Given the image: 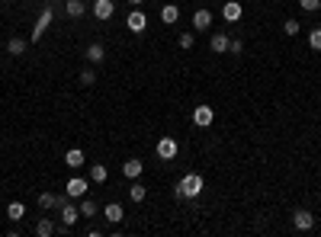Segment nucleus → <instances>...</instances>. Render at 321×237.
Listing matches in <instances>:
<instances>
[{"instance_id":"f257e3e1","label":"nucleus","mask_w":321,"mask_h":237,"mask_svg":"<svg viewBox=\"0 0 321 237\" xmlns=\"http://www.w3.org/2000/svg\"><path fill=\"white\" fill-rule=\"evenodd\" d=\"M199 193H203V176L199 173H186L180 183H177V196L180 199H196Z\"/></svg>"},{"instance_id":"0eeeda50","label":"nucleus","mask_w":321,"mask_h":237,"mask_svg":"<svg viewBox=\"0 0 321 237\" xmlns=\"http://www.w3.org/2000/svg\"><path fill=\"white\" fill-rule=\"evenodd\" d=\"M65 193H68L71 199H84V193H87V180H80V176L68 180V189H65Z\"/></svg>"},{"instance_id":"473e14b6","label":"nucleus","mask_w":321,"mask_h":237,"mask_svg":"<svg viewBox=\"0 0 321 237\" xmlns=\"http://www.w3.org/2000/svg\"><path fill=\"white\" fill-rule=\"evenodd\" d=\"M0 49H4V42H0Z\"/></svg>"},{"instance_id":"c756f323","label":"nucleus","mask_w":321,"mask_h":237,"mask_svg":"<svg viewBox=\"0 0 321 237\" xmlns=\"http://www.w3.org/2000/svg\"><path fill=\"white\" fill-rule=\"evenodd\" d=\"M193 42H196V39H193V35H186V32L177 39V45H180V49H193Z\"/></svg>"},{"instance_id":"c85d7f7f","label":"nucleus","mask_w":321,"mask_h":237,"mask_svg":"<svg viewBox=\"0 0 321 237\" xmlns=\"http://www.w3.org/2000/svg\"><path fill=\"white\" fill-rule=\"evenodd\" d=\"M283 32H286V35H295V32H299V19H286V22H283Z\"/></svg>"},{"instance_id":"6e6552de","label":"nucleus","mask_w":321,"mask_h":237,"mask_svg":"<svg viewBox=\"0 0 321 237\" xmlns=\"http://www.w3.org/2000/svg\"><path fill=\"white\" fill-rule=\"evenodd\" d=\"M193 26L199 32H206L212 26V10H196V13H193Z\"/></svg>"},{"instance_id":"a211bd4d","label":"nucleus","mask_w":321,"mask_h":237,"mask_svg":"<svg viewBox=\"0 0 321 237\" xmlns=\"http://www.w3.org/2000/svg\"><path fill=\"white\" fill-rule=\"evenodd\" d=\"M145 196H148V189L141 186L138 180H132V186H129V199H132V202H141Z\"/></svg>"},{"instance_id":"7ed1b4c3","label":"nucleus","mask_w":321,"mask_h":237,"mask_svg":"<svg viewBox=\"0 0 321 237\" xmlns=\"http://www.w3.org/2000/svg\"><path fill=\"white\" fill-rule=\"evenodd\" d=\"M158 157L161 160H174L177 157V141L174 138H161L158 141Z\"/></svg>"},{"instance_id":"aec40b11","label":"nucleus","mask_w":321,"mask_h":237,"mask_svg":"<svg viewBox=\"0 0 321 237\" xmlns=\"http://www.w3.org/2000/svg\"><path fill=\"white\" fill-rule=\"evenodd\" d=\"M80 215H84V218H93V215H97V202H93V199H80Z\"/></svg>"},{"instance_id":"412c9836","label":"nucleus","mask_w":321,"mask_h":237,"mask_svg":"<svg viewBox=\"0 0 321 237\" xmlns=\"http://www.w3.org/2000/svg\"><path fill=\"white\" fill-rule=\"evenodd\" d=\"M49 22H52V13H49V10H45V13L39 16V26H35V29H32V42H39V35H42V29H45V26H49Z\"/></svg>"},{"instance_id":"7c9ffc66","label":"nucleus","mask_w":321,"mask_h":237,"mask_svg":"<svg viewBox=\"0 0 321 237\" xmlns=\"http://www.w3.org/2000/svg\"><path fill=\"white\" fill-rule=\"evenodd\" d=\"M228 52H231V55H241V52H244V45H241V39H231V45H228Z\"/></svg>"},{"instance_id":"f03ea898","label":"nucleus","mask_w":321,"mask_h":237,"mask_svg":"<svg viewBox=\"0 0 321 237\" xmlns=\"http://www.w3.org/2000/svg\"><path fill=\"white\" fill-rule=\"evenodd\" d=\"M212 118H216V112H212V106H196V109H193V122L199 125V128H209L212 125Z\"/></svg>"},{"instance_id":"f8f14e48","label":"nucleus","mask_w":321,"mask_h":237,"mask_svg":"<svg viewBox=\"0 0 321 237\" xmlns=\"http://www.w3.org/2000/svg\"><path fill=\"white\" fill-rule=\"evenodd\" d=\"M103 58H106V45H103V42H93L90 49H87V61H90V64H100Z\"/></svg>"},{"instance_id":"9b49d317","label":"nucleus","mask_w":321,"mask_h":237,"mask_svg":"<svg viewBox=\"0 0 321 237\" xmlns=\"http://www.w3.org/2000/svg\"><path fill=\"white\" fill-rule=\"evenodd\" d=\"M65 163H68V167H71V170H77V167H84V151H80V148H71V151L65 154Z\"/></svg>"},{"instance_id":"2eb2a0df","label":"nucleus","mask_w":321,"mask_h":237,"mask_svg":"<svg viewBox=\"0 0 321 237\" xmlns=\"http://www.w3.org/2000/svg\"><path fill=\"white\" fill-rule=\"evenodd\" d=\"M26 45H29V42L23 39V35H13V39L7 42V52H10V55H23V52H26Z\"/></svg>"},{"instance_id":"4468645a","label":"nucleus","mask_w":321,"mask_h":237,"mask_svg":"<svg viewBox=\"0 0 321 237\" xmlns=\"http://www.w3.org/2000/svg\"><path fill=\"white\" fill-rule=\"evenodd\" d=\"M141 170H145V163H141V160H125V163H122V173L129 176V180H138Z\"/></svg>"},{"instance_id":"cd10ccee","label":"nucleus","mask_w":321,"mask_h":237,"mask_svg":"<svg viewBox=\"0 0 321 237\" xmlns=\"http://www.w3.org/2000/svg\"><path fill=\"white\" fill-rule=\"evenodd\" d=\"M299 7L308 10V13H315V10H321V0H299Z\"/></svg>"},{"instance_id":"a878e982","label":"nucleus","mask_w":321,"mask_h":237,"mask_svg":"<svg viewBox=\"0 0 321 237\" xmlns=\"http://www.w3.org/2000/svg\"><path fill=\"white\" fill-rule=\"evenodd\" d=\"M308 45H312L315 52H321V29H312V32H308Z\"/></svg>"},{"instance_id":"423d86ee","label":"nucleus","mask_w":321,"mask_h":237,"mask_svg":"<svg viewBox=\"0 0 321 237\" xmlns=\"http://www.w3.org/2000/svg\"><path fill=\"white\" fill-rule=\"evenodd\" d=\"M125 26H129V29H132V32H141V29H145V26H148V16H145V13H141V10H132V13H129V16H125Z\"/></svg>"},{"instance_id":"ddd939ff","label":"nucleus","mask_w":321,"mask_h":237,"mask_svg":"<svg viewBox=\"0 0 321 237\" xmlns=\"http://www.w3.org/2000/svg\"><path fill=\"white\" fill-rule=\"evenodd\" d=\"M77 218H80V208H77V205H71V199H68V202L61 205V221H65V224H74Z\"/></svg>"},{"instance_id":"6ab92c4d","label":"nucleus","mask_w":321,"mask_h":237,"mask_svg":"<svg viewBox=\"0 0 321 237\" xmlns=\"http://www.w3.org/2000/svg\"><path fill=\"white\" fill-rule=\"evenodd\" d=\"M58 228H55V221H49V218H42L39 224H35V234H39V237H52Z\"/></svg>"},{"instance_id":"4be33fe9","label":"nucleus","mask_w":321,"mask_h":237,"mask_svg":"<svg viewBox=\"0 0 321 237\" xmlns=\"http://www.w3.org/2000/svg\"><path fill=\"white\" fill-rule=\"evenodd\" d=\"M106 176H110V173H106L103 163H93V167H90V180L93 183H106Z\"/></svg>"},{"instance_id":"bb28decb","label":"nucleus","mask_w":321,"mask_h":237,"mask_svg":"<svg viewBox=\"0 0 321 237\" xmlns=\"http://www.w3.org/2000/svg\"><path fill=\"white\" fill-rule=\"evenodd\" d=\"M80 84H84V87H93V84H97V74H93L90 67H87V70H80Z\"/></svg>"},{"instance_id":"1a4fd4ad","label":"nucleus","mask_w":321,"mask_h":237,"mask_svg":"<svg viewBox=\"0 0 321 237\" xmlns=\"http://www.w3.org/2000/svg\"><path fill=\"white\" fill-rule=\"evenodd\" d=\"M228 45H231V39L225 32H212V52H216V55H225V52H228Z\"/></svg>"},{"instance_id":"dca6fc26","label":"nucleus","mask_w":321,"mask_h":237,"mask_svg":"<svg viewBox=\"0 0 321 237\" xmlns=\"http://www.w3.org/2000/svg\"><path fill=\"white\" fill-rule=\"evenodd\" d=\"M177 19H180V10H177L174 4H167V7L161 10V22H167V26H174Z\"/></svg>"},{"instance_id":"5701e85b","label":"nucleus","mask_w":321,"mask_h":237,"mask_svg":"<svg viewBox=\"0 0 321 237\" xmlns=\"http://www.w3.org/2000/svg\"><path fill=\"white\" fill-rule=\"evenodd\" d=\"M65 10H68V16H84V4H80V0H68V4H65Z\"/></svg>"},{"instance_id":"2f4dec72","label":"nucleus","mask_w":321,"mask_h":237,"mask_svg":"<svg viewBox=\"0 0 321 237\" xmlns=\"http://www.w3.org/2000/svg\"><path fill=\"white\" fill-rule=\"evenodd\" d=\"M129 4H132V7H138V4H141V0H129Z\"/></svg>"},{"instance_id":"393cba45","label":"nucleus","mask_w":321,"mask_h":237,"mask_svg":"<svg viewBox=\"0 0 321 237\" xmlns=\"http://www.w3.org/2000/svg\"><path fill=\"white\" fill-rule=\"evenodd\" d=\"M23 215H26V208H23V202H13V205L7 208V218H10V221H19Z\"/></svg>"},{"instance_id":"39448f33","label":"nucleus","mask_w":321,"mask_h":237,"mask_svg":"<svg viewBox=\"0 0 321 237\" xmlns=\"http://www.w3.org/2000/svg\"><path fill=\"white\" fill-rule=\"evenodd\" d=\"M222 16H225V19H228V22H238V19H241V16H244V7H241V4H238V0H228V4H225V7H222Z\"/></svg>"},{"instance_id":"f3484780","label":"nucleus","mask_w":321,"mask_h":237,"mask_svg":"<svg viewBox=\"0 0 321 237\" xmlns=\"http://www.w3.org/2000/svg\"><path fill=\"white\" fill-rule=\"evenodd\" d=\"M103 215L110 218L113 224H119V221H122V215H125V211H122V205H119V202H110V205H106V211H103Z\"/></svg>"},{"instance_id":"b1692460","label":"nucleus","mask_w":321,"mask_h":237,"mask_svg":"<svg viewBox=\"0 0 321 237\" xmlns=\"http://www.w3.org/2000/svg\"><path fill=\"white\" fill-rule=\"evenodd\" d=\"M39 208H58V196L55 193H42L39 196Z\"/></svg>"},{"instance_id":"20e7f679","label":"nucleus","mask_w":321,"mask_h":237,"mask_svg":"<svg viewBox=\"0 0 321 237\" xmlns=\"http://www.w3.org/2000/svg\"><path fill=\"white\" fill-rule=\"evenodd\" d=\"M292 221H295V228H299V231H312L315 228V215H312V211H305V208L295 211Z\"/></svg>"},{"instance_id":"9d476101","label":"nucleus","mask_w":321,"mask_h":237,"mask_svg":"<svg viewBox=\"0 0 321 237\" xmlns=\"http://www.w3.org/2000/svg\"><path fill=\"white\" fill-rule=\"evenodd\" d=\"M113 0H97V4H93V16H97V19H110L113 16Z\"/></svg>"}]
</instances>
